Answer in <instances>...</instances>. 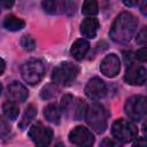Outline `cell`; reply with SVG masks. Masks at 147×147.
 I'll use <instances>...</instances> for the list:
<instances>
[{
  "mask_svg": "<svg viewBox=\"0 0 147 147\" xmlns=\"http://www.w3.org/2000/svg\"><path fill=\"white\" fill-rule=\"evenodd\" d=\"M1 93H2V85H1V83H0V95H1Z\"/></svg>",
  "mask_w": 147,
  "mask_h": 147,
  "instance_id": "obj_35",
  "label": "cell"
},
{
  "mask_svg": "<svg viewBox=\"0 0 147 147\" xmlns=\"http://www.w3.org/2000/svg\"><path fill=\"white\" fill-rule=\"evenodd\" d=\"M24 25H25V22L14 15L6 16L3 21V26L9 31H20L24 28Z\"/></svg>",
  "mask_w": 147,
  "mask_h": 147,
  "instance_id": "obj_16",
  "label": "cell"
},
{
  "mask_svg": "<svg viewBox=\"0 0 147 147\" xmlns=\"http://www.w3.org/2000/svg\"><path fill=\"white\" fill-rule=\"evenodd\" d=\"M21 46L26 51H32L34 48V46H36V41L31 36L25 34V36H23L21 38Z\"/></svg>",
  "mask_w": 147,
  "mask_h": 147,
  "instance_id": "obj_21",
  "label": "cell"
},
{
  "mask_svg": "<svg viewBox=\"0 0 147 147\" xmlns=\"http://www.w3.org/2000/svg\"><path fill=\"white\" fill-rule=\"evenodd\" d=\"M136 59H137L138 61H140V62H146V60H147V48H146L145 46L137 51V53H136Z\"/></svg>",
  "mask_w": 147,
  "mask_h": 147,
  "instance_id": "obj_25",
  "label": "cell"
},
{
  "mask_svg": "<svg viewBox=\"0 0 147 147\" xmlns=\"http://www.w3.org/2000/svg\"><path fill=\"white\" fill-rule=\"evenodd\" d=\"M45 74V67L40 60L30 59L25 61L21 67V75L25 83L29 85L38 84Z\"/></svg>",
  "mask_w": 147,
  "mask_h": 147,
  "instance_id": "obj_3",
  "label": "cell"
},
{
  "mask_svg": "<svg viewBox=\"0 0 147 147\" xmlns=\"http://www.w3.org/2000/svg\"><path fill=\"white\" fill-rule=\"evenodd\" d=\"M98 0H85L83 3L82 13L86 16H94L98 14Z\"/></svg>",
  "mask_w": 147,
  "mask_h": 147,
  "instance_id": "obj_19",
  "label": "cell"
},
{
  "mask_svg": "<svg viewBox=\"0 0 147 147\" xmlns=\"http://www.w3.org/2000/svg\"><path fill=\"white\" fill-rule=\"evenodd\" d=\"M72 101H74V98H72L71 95H69V94L62 96V100H61L62 110H63V111H64V110H68V108H69V106L72 103Z\"/></svg>",
  "mask_w": 147,
  "mask_h": 147,
  "instance_id": "obj_24",
  "label": "cell"
},
{
  "mask_svg": "<svg viewBox=\"0 0 147 147\" xmlns=\"http://www.w3.org/2000/svg\"><path fill=\"white\" fill-rule=\"evenodd\" d=\"M2 111H3V115L6 116L7 119L15 121L18 117L20 109H18V106L14 101H6L2 105Z\"/></svg>",
  "mask_w": 147,
  "mask_h": 147,
  "instance_id": "obj_17",
  "label": "cell"
},
{
  "mask_svg": "<svg viewBox=\"0 0 147 147\" xmlns=\"http://www.w3.org/2000/svg\"><path fill=\"white\" fill-rule=\"evenodd\" d=\"M60 0H42V8L48 14H55L59 8Z\"/></svg>",
  "mask_w": 147,
  "mask_h": 147,
  "instance_id": "obj_20",
  "label": "cell"
},
{
  "mask_svg": "<svg viewBox=\"0 0 147 147\" xmlns=\"http://www.w3.org/2000/svg\"><path fill=\"white\" fill-rule=\"evenodd\" d=\"M88 49H90V44H88V41L82 38V39H77V40L72 44V46H71V48H70V53H71V55L74 56V59L80 61V60H83V59L85 57V55L87 54Z\"/></svg>",
  "mask_w": 147,
  "mask_h": 147,
  "instance_id": "obj_14",
  "label": "cell"
},
{
  "mask_svg": "<svg viewBox=\"0 0 147 147\" xmlns=\"http://www.w3.org/2000/svg\"><path fill=\"white\" fill-rule=\"evenodd\" d=\"M146 140H145V138H139V140H137V141H134V145L136 146H146Z\"/></svg>",
  "mask_w": 147,
  "mask_h": 147,
  "instance_id": "obj_31",
  "label": "cell"
},
{
  "mask_svg": "<svg viewBox=\"0 0 147 147\" xmlns=\"http://www.w3.org/2000/svg\"><path fill=\"white\" fill-rule=\"evenodd\" d=\"M44 116L46 117L47 121H49V122H52L54 124H59L60 119H61V113H60V109H59L57 105L49 103L47 107H45Z\"/></svg>",
  "mask_w": 147,
  "mask_h": 147,
  "instance_id": "obj_15",
  "label": "cell"
},
{
  "mask_svg": "<svg viewBox=\"0 0 147 147\" xmlns=\"http://www.w3.org/2000/svg\"><path fill=\"white\" fill-rule=\"evenodd\" d=\"M86 122L88 126L94 130L96 133H102L107 129V119L108 114L103 106L100 103H93L91 105L85 113Z\"/></svg>",
  "mask_w": 147,
  "mask_h": 147,
  "instance_id": "obj_2",
  "label": "cell"
},
{
  "mask_svg": "<svg viewBox=\"0 0 147 147\" xmlns=\"http://www.w3.org/2000/svg\"><path fill=\"white\" fill-rule=\"evenodd\" d=\"M5 69H6V62L0 57V75H2V74H3Z\"/></svg>",
  "mask_w": 147,
  "mask_h": 147,
  "instance_id": "obj_33",
  "label": "cell"
},
{
  "mask_svg": "<svg viewBox=\"0 0 147 147\" xmlns=\"http://www.w3.org/2000/svg\"><path fill=\"white\" fill-rule=\"evenodd\" d=\"M101 145H102V146H115V142L111 141V140H109V139H105V140L101 142Z\"/></svg>",
  "mask_w": 147,
  "mask_h": 147,
  "instance_id": "obj_32",
  "label": "cell"
},
{
  "mask_svg": "<svg viewBox=\"0 0 147 147\" xmlns=\"http://www.w3.org/2000/svg\"><path fill=\"white\" fill-rule=\"evenodd\" d=\"M36 115H37V109L34 108V106L30 105V106L25 109V111H24V114H23V116H22V119H21V122H20V127H21V129H25V127L31 123V121L36 117Z\"/></svg>",
  "mask_w": 147,
  "mask_h": 147,
  "instance_id": "obj_18",
  "label": "cell"
},
{
  "mask_svg": "<svg viewBox=\"0 0 147 147\" xmlns=\"http://www.w3.org/2000/svg\"><path fill=\"white\" fill-rule=\"evenodd\" d=\"M55 91H56V87L55 85L53 84H49V85H46L42 91H41V98L44 99H49L51 96H53L55 94Z\"/></svg>",
  "mask_w": 147,
  "mask_h": 147,
  "instance_id": "obj_22",
  "label": "cell"
},
{
  "mask_svg": "<svg viewBox=\"0 0 147 147\" xmlns=\"http://www.w3.org/2000/svg\"><path fill=\"white\" fill-rule=\"evenodd\" d=\"M124 110L133 121H141L147 114V99L144 95H134L126 100Z\"/></svg>",
  "mask_w": 147,
  "mask_h": 147,
  "instance_id": "obj_5",
  "label": "cell"
},
{
  "mask_svg": "<svg viewBox=\"0 0 147 147\" xmlns=\"http://www.w3.org/2000/svg\"><path fill=\"white\" fill-rule=\"evenodd\" d=\"M69 141L76 146H82V147H87L92 146L94 142V136L92 132L86 129L85 126H76L72 129L69 133Z\"/></svg>",
  "mask_w": 147,
  "mask_h": 147,
  "instance_id": "obj_8",
  "label": "cell"
},
{
  "mask_svg": "<svg viewBox=\"0 0 147 147\" xmlns=\"http://www.w3.org/2000/svg\"><path fill=\"white\" fill-rule=\"evenodd\" d=\"M8 96L16 102H24L28 96H29V92L26 90V87L24 85H22L18 82H13L9 86H8Z\"/></svg>",
  "mask_w": 147,
  "mask_h": 147,
  "instance_id": "obj_13",
  "label": "cell"
},
{
  "mask_svg": "<svg viewBox=\"0 0 147 147\" xmlns=\"http://www.w3.org/2000/svg\"><path fill=\"white\" fill-rule=\"evenodd\" d=\"M111 133L118 141L126 144V142H130L137 139L138 129L132 122L119 118L114 122L113 127H111Z\"/></svg>",
  "mask_w": 147,
  "mask_h": 147,
  "instance_id": "obj_4",
  "label": "cell"
},
{
  "mask_svg": "<svg viewBox=\"0 0 147 147\" xmlns=\"http://www.w3.org/2000/svg\"><path fill=\"white\" fill-rule=\"evenodd\" d=\"M28 134L37 146H48L53 138V130L38 122L29 129Z\"/></svg>",
  "mask_w": 147,
  "mask_h": 147,
  "instance_id": "obj_7",
  "label": "cell"
},
{
  "mask_svg": "<svg viewBox=\"0 0 147 147\" xmlns=\"http://www.w3.org/2000/svg\"><path fill=\"white\" fill-rule=\"evenodd\" d=\"M137 24H138L137 18L132 14L127 11L121 13L111 25V29L109 32L110 38L118 44L129 42L136 32Z\"/></svg>",
  "mask_w": 147,
  "mask_h": 147,
  "instance_id": "obj_1",
  "label": "cell"
},
{
  "mask_svg": "<svg viewBox=\"0 0 147 147\" xmlns=\"http://www.w3.org/2000/svg\"><path fill=\"white\" fill-rule=\"evenodd\" d=\"M85 113H86V106H85V103L83 101L78 100V103H77L76 110H75V117L77 119H79V118H82L85 115Z\"/></svg>",
  "mask_w": 147,
  "mask_h": 147,
  "instance_id": "obj_23",
  "label": "cell"
},
{
  "mask_svg": "<svg viewBox=\"0 0 147 147\" xmlns=\"http://www.w3.org/2000/svg\"><path fill=\"white\" fill-rule=\"evenodd\" d=\"M137 2H138V0H123V3H124L126 7H132V6H134Z\"/></svg>",
  "mask_w": 147,
  "mask_h": 147,
  "instance_id": "obj_30",
  "label": "cell"
},
{
  "mask_svg": "<svg viewBox=\"0 0 147 147\" xmlns=\"http://www.w3.org/2000/svg\"><path fill=\"white\" fill-rule=\"evenodd\" d=\"M8 131H9V129H8L7 123L0 117V138L3 137V136H6L8 133Z\"/></svg>",
  "mask_w": 147,
  "mask_h": 147,
  "instance_id": "obj_27",
  "label": "cell"
},
{
  "mask_svg": "<svg viewBox=\"0 0 147 147\" xmlns=\"http://www.w3.org/2000/svg\"><path fill=\"white\" fill-rule=\"evenodd\" d=\"M146 0H142V6H141V13L144 14V15H146L147 14V11H146Z\"/></svg>",
  "mask_w": 147,
  "mask_h": 147,
  "instance_id": "obj_34",
  "label": "cell"
},
{
  "mask_svg": "<svg viewBox=\"0 0 147 147\" xmlns=\"http://www.w3.org/2000/svg\"><path fill=\"white\" fill-rule=\"evenodd\" d=\"M124 61L126 65H130L132 63V53L131 52H125L124 53Z\"/></svg>",
  "mask_w": 147,
  "mask_h": 147,
  "instance_id": "obj_28",
  "label": "cell"
},
{
  "mask_svg": "<svg viewBox=\"0 0 147 147\" xmlns=\"http://www.w3.org/2000/svg\"><path fill=\"white\" fill-rule=\"evenodd\" d=\"M146 77H147V72L146 69L141 65L138 64H133L131 63L130 65H127L126 72L124 75V79L127 84L130 85H144L146 82Z\"/></svg>",
  "mask_w": 147,
  "mask_h": 147,
  "instance_id": "obj_9",
  "label": "cell"
},
{
  "mask_svg": "<svg viewBox=\"0 0 147 147\" xmlns=\"http://www.w3.org/2000/svg\"><path fill=\"white\" fill-rule=\"evenodd\" d=\"M137 42L138 44H141V45H145L147 42V31L146 29H142L138 36H137Z\"/></svg>",
  "mask_w": 147,
  "mask_h": 147,
  "instance_id": "obj_26",
  "label": "cell"
},
{
  "mask_svg": "<svg viewBox=\"0 0 147 147\" xmlns=\"http://www.w3.org/2000/svg\"><path fill=\"white\" fill-rule=\"evenodd\" d=\"M85 94L92 100H100L107 94V86L105 82L98 77L90 79L85 86Z\"/></svg>",
  "mask_w": 147,
  "mask_h": 147,
  "instance_id": "obj_10",
  "label": "cell"
},
{
  "mask_svg": "<svg viewBox=\"0 0 147 147\" xmlns=\"http://www.w3.org/2000/svg\"><path fill=\"white\" fill-rule=\"evenodd\" d=\"M99 21L92 16H88L85 18L80 24V33L88 39H93L96 37L98 30H99Z\"/></svg>",
  "mask_w": 147,
  "mask_h": 147,
  "instance_id": "obj_12",
  "label": "cell"
},
{
  "mask_svg": "<svg viewBox=\"0 0 147 147\" xmlns=\"http://www.w3.org/2000/svg\"><path fill=\"white\" fill-rule=\"evenodd\" d=\"M79 69L76 64L71 62H63L54 68L52 72V80L54 84L65 85L71 83L78 75Z\"/></svg>",
  "mask_w": 147,
  "mask_h": 147,
  "instance_id": "obj_6",
  "label": "cell"
},
{
  "mask_svg": "<svg viewBox=\"0 0 147 147\" xmlns=\"http://www.w3.org/2000/svg\"><path fill=\"white\" fill-rule=\"evenodd\" d=\"M0 2L2 5V7H5V8H11L15 0H0Z\"/></svg>",
  "mask_w": 147,
  "mask_h": 147,
  "instance_id": "obj_29",
  "label": "cell"
},
{
  "mask_svg": "<svg viewBox=\"0 0 147 147\" xmlns=\"http://www.w3.org/2000/svg\"><path fill=\"white\" fill-rule=\"evenodd\" d=\"M100 70L106 77H116L121 70V61L118 56L116 54H109L105 56V59L101 61Z\"/></svg>",
  "mask_w": 147,
  "mask_h": 147,
  "instance_id": "obj_11",
  "label": "cell"
}]
</instances>
